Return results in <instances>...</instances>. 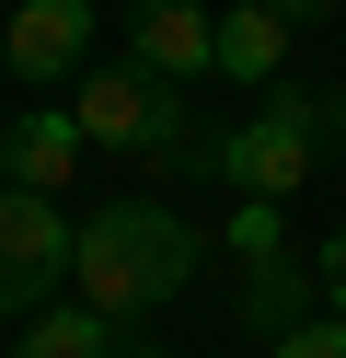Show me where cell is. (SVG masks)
Returning <instances> with one entry per match:
<instances>
[{
	"label": "cell",
	"mask_w": 346,
	"mask_h": 358,
	"mask_svg": "<svg viewBox=\"0 0 346 358\" xmlns=\"http://www.w3.org/2000/svg\"><path fill=\"white\" fill-rule=\"evenodd\" d=\"M196 278V231H185L161 196H115V208L81 220V255H69V289H81L104 324H150L173 289Z\"/></svg>",
	"instance_id": "obj_1"
},
{
	"label": "cell",
	"mask_w": 346,
	"mask_h": 358,
	"mask_svg": "<svg viewBox=\"0 0 346 358\" xmlns=\"http://www.w3.org/2000/svg\"><path fill=\"white\" fill-rule=\"evenodd\" d=\"M323 150H346V104H335V93H266L243 127H219V185L289 208V196L312 185Z\"/></svg>",
	"instance_id": "obj_2"
},
{
	"label": "cell",
	"mask_w": 346,
	"mask_h": 358,
	"mask_svg": "<svg viewBox=\"0 0 346 358\" xmlns=\"http://www.w3.org/2000/svg\"><path fill=\"white\" fill-rule=\"evenodd\" d=\"M69 255H81V220H58V196L0 185V312H46L69 289Z\"/></svg>",
	"instance_id": "obj_3"
},
{
	"label": "cell",
	"mask_w": 346,
	"mask_h": 358,
	"mask_svg": "<svg viewBox=\"0 0 346 358\" xmlns=\"http://www.w3.org/2000/svg\"><path fill=\"white\" fill-rule=\"evenodd\" d=\"M127 58L196 93V81L219 70V12H208V0H127Z\"/></svg>",
	"instance_id": "obj_4"
},
{
	"label": "cell",
	"mask_w": 346,
	"mask_h": 358,
	"mask_svg": "<svg viewBox=\"0 0 346 358\" xmlns=\"http://www.w3.org/2000/svg\"><path fill=\"white\" fill-rule=\"evenodd\" d=\"M0 58H12L23 81H81V58H92V0H12Z\"/></svg>",
	"instance_id": "obj_5"
},
{
	"label": "cell",
	"mask_w": 346,
	"mask_h": 358,
	"mask_svg": "<svg viewBox=\"0 0 346 358\" xmlns=\"http://www.w3.org/2000/svg\"><path fill=\"white\" fill-rule=\"evenodd\" d=\"M69 162H81V116H69V104H23V116L0 127V173H12V185L58 196V185H69Z\"/></svg>",
	"instance_id": "obj_6"
},
{
	"label": "cell",
	"mask_w": 346,
	"mask_h": 358,
	"mask_svg": "<svg viewBox=\"0 0 346 358\" xmlns=\"http://www.w3.org/2000/svg\"><path fill=\"white\" fill-rule=\"evenodd\" d=\"M219 81L277 93V81H289V12H266V0H231V12H219Z\"/></svg>",
	"instance_id": "obj_7"
},
{
	"label": "cell",
	"mask_w": 346,
	"mask_h": 358,
	"mask_svg": "<svg viewBox=\"0 0 346 358\" xmlns=\"http://www.w3.org/2000/svg\"><path fill=\"white\" fill-rule=\"evenodd\" d=\"M231 266H243V324L254 335H266V347H277V335H289V324H312V312H300V301H312V266H300L289 255V243H266V255H231Z\"/></svg>",
	"instance_id": "obj_8"
},
{
	"label": "cell",
	"mask_w": 346,
	"mask_h": 358,
	"mask_svg": "<svg viewBox=\"0 0 346 358\" xmlns=\"http://www.w3.org/2000/svg\"><path fill=\"white\" fill-rule=\"evenodd\" d=\"M12 358H115V324L92 301H46V312H23Z\"/></svg>",
	"instance_id": "obj_9"
},
{
	"label": "cell",
	"mask_w": 346,
	"mask_h": 358,
	"mask_svg": "<svg viewBox=\"0 0 346 358\" xmlns=\"http://www.w3.org/2000/svg\"><path fill=\"white\" fill-rule=\"evenodd\" d=\"M277 358H346V312H323V324H289V335H277Z\"/></svg>",
	"instance_id": "obj_10"
},
{
	"label": "cell",
	"mask_w": 346,
	"mask_h": 358,
	"mask_svg": "<svg viewBox=\"0 0 346 358\" xmlns=\"http://www.w3.org/2000/svg\"><path fill=\"white\" fill-rule=\"evenodd\" d=\"M312 278H323V301H335V312H346V220H335V231H323V243H312Z\"/></svg>",
	"instance_id": "obj_11"
},
{
	"label": "cell",
	"mask_w": 346,
	"mask_h": 358,
	"mask_svg": "<svg viewBox=\"0 0 346 358\" xmlns=\"http://www.w3.org/2000/svg\"><path fill=\"white\" fill-rule=\"evenodd\" d=\"M266 12H289V24H346V0H266Z\"/></svg>",
	"instance_id": "obj_12"
}]
</instances>
